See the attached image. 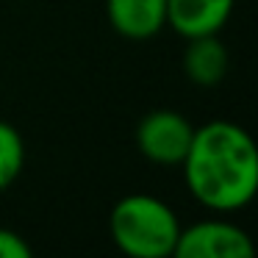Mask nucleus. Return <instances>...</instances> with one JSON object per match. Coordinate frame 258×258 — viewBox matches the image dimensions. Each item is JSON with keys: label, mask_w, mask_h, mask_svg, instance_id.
Instances as JSON below:
<instances>
[{"label": "nucleus", "mask_w": 258, "mask_h": 258, "mask_svg": "<svg viewBox=\"0 0 258 258\" xmlns=\"http://www.w3.org/2000/svg\"><path fill=\"white\" fill-rule=\"evenodd\" d=\"M236 0H167V25L183 39L219 34Z\"/></svg>", "instance_id": "nucleus-6"}, {"label": "nucleus", "mask_w": 258, "mask_h": 258, "mask_svg": "<svg viewBox=\"0 0 258 258\" xmlns=\"http://www.w3.org/2000/svg\"><path fill=\"white\" fill-rule=\"evenodd\" d=\"M195 136V125L172 108H156L136 125V150L158 167H180Z\"/></svg>", "instance_id": "nucleus-3"}, {"label": "nucleus", "mask_w": 258, "mask_h": 258, "mask_svg": "<svg viewBox=\"0 0 258 258\" xmlns=\"http://www.w3.org/2000/svg\"><path fill=\"white\" fill-rule=\"evenodd\" d=\"M180 169L186 189L208 211H239L258 191V147L230 119H211L195 128Z\"/></svg>", "instance_id": "nucleus-1"}, {"label": "nucleus", "mask_w": 258, "mask_h": 258, "mask_svg": "<svg viewBox=\"0 0 258 258\" xmlns=\"http://www.w3.org/2000/svg\"><path fill=\"white\" fill-rule=\"evenodd\" d=\"M111 241L128 258H169L178 244V214L153 195H125L108 217Z\"/></svg>", "instance_id": "nucleus-2"}, {"label": "nucleus", "mask_w": 258, "mask_h": 258, "mask_svg": "<svg viewBox=\"0 0 258 258\" xmlns=\"http://www.w3.org/2000/svg\"><path fill=\"white\" fill-rule=\"evenodd\" d=\"M255 247L244 228L228 219H203L180 228L175 258H252Z\"/></svg>", "instance_id": "nucleus-4"}, {"label": "nucleus", "mask_w": 258, "mask_h": 258, "mask_svg": "<svg viewBox=\"0 0 258 258\" xmlns=\"http://www.w3.org/2000/svg\"><path fill=\"white\" fill-rule=\"evenodd\" d=\"M31 244L17 230L0 228V258H31Z\"/></svg>", "instance_id": "nucleus-9"}, {"label": "nucleus", "mask_w": 258, "mask_h": 258, "mask_svg": "<svg viewBox=\"0 0 258 258\" xmlns=\"http://www.w3.org/2000/svg\"><path fill=\"white\" fill-rule=\"evenodd\" d=\"M25 167V142L12 122L0 119V191H6Z\"/></svg>", "instance_id": "nucleus-8"}, {"label": "nucleus", "mask_w": 258, "mask_h": 258, "mask_svg": "<svg viewBox=\"0 0 258 258\" xmlns=\"http://www.w3.org/2000/svg\"><path fill=\"white\" fill-rule=\"evenodd\" d=\"M111 28L128 42H147L167 28V0H106Z\"/></svg>", "instance_id": "nucleus-5"}, {"label": "nucleus", "mask_w": 258, "mask_h": 258, "mask_svg": "<svg viewBox=\"0 0 258 258\" xmlns=\"http://www.w3.org/2000/svg\"><path fill=\"white\" fill-rule=\"evenodd\" d=\"M183 73L191 84L203 86V89H211V86L222 84L225 73H228V50L217 39V34L186 39Z\"/></svg>", "instance_id": "nucleus-7"}]
</instances>
